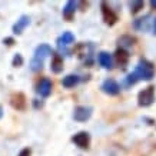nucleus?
Instances as JSON below:
<instances>
[{
    "mask_svg": "<svg viewBox=\"0 0 156 156\" xmlns=\"http://www.w3.org/2000/svg\"><path fill=\"white\" fill-rule=\"evenodd\" d=\"M100 7H102V16H103L105 23L109 24V26H113V24L118 22V14L115 13L113 10H112V7L108 6L105 2L100 5Z\"/></svg>",
    "mask_w": 156,
    "mask_h": 156,
    "instance_id": "nucleus-3",
    "label": "nucleus"
},
{
    "mask_svg": "<svg viewBox=\"0 0 156 156\" xmlns=\"http://www.w3.org/2000/svg\"><path fill=\"white\" fill-rule=\"evenodd\" d=\"M76 6H77V3L76 2H67L66 6H65V9H63V16L66 17L67 20L72 19V16L75 14V10H76Z\"/></svg>",
    "mask_w": 156,
    "mask_h": 156,
    "instance_id": "nucleus-17",
    "label": "nucleus"
},
{
    "mask_svg": "<svg viewBox=\"0 0 156 156\" xmlns=\"http://www.w3.org/2000/svg\"><path fill=\"white\" fill-rule=\"evenodd\" d=\"M50 70L53 73H60L63 70V57L60 55H53L52 63H50Z\"/></svg>",
    "mask_w": 156,
    "mask_h": 156,
    "instance_id": "nucleus-13",
    "label": "nucleus"
},
{
    "mask_svg": "<svg viewBox=\"0 0 156 156\" xmlns=\"http://www.w3.org/2000/svg\"><path fill=\"white\" fill-rule=\"evenodd\" d=\"M143 5H145V3H143V2H139V0H137V2H130V3H129V6H130V12H132L133 14L137 13L140 9H143Z\"/></svg>",
    "mask_w": 156,
    "mask_h": 156,
    "instance_id": "nucleus-19",
    "label": "nucleus"
},
{
    "mask_svg": "<svg viewBox=\"0 0 156 156\" xmlns=\"http://www.w3.org/2000/svg\"><path fill=\"white\" fill-rule=\"evenodd\" d=\"M135 42H136V39L132 37V36H129V34H123V36H120V37L118 39V43H119V46H120V49H125V50H126V48L133 46Z\"/></svg>",
    "mask_w": 156,
    "mask_h": 156,
    "instance_id": "nucleus-16",
    "label": "nucleus"
},
{
    "mask_svg": "<svg viewBox=\"0 0 156 156\" xmlns=\"http://www.w3.org/2000/svg\"><path fill=\"white\" fill-rule=\"evenodd\" d=\"M73 42H75V36H73L70 32H65L60 37L57 39V46L62 49V48H65V46H67V44H70V43H73Z\"/></svg>",
    "mask_w": 156,
    "mask_h": 156,
    "instance_id": "nucleus-14",
    "label": "nucleus"
},
{
    "mask_svg": "<svg viewBox=\"0 0 156 156\" xmlns=\"http://www.w3.org/2000/svg\"><path fill=\"white\" fill-rule=\"evenodd\" d=\"M36 92L42 98H48L52 93V82L49 79H46V77H43L42 80L37 83V86H36Z\"/></svg>",
    "mask_w": 156,
    "mask_h": 156,
    "instance_id": "nucleus-7",
    "label": "nucleus"
},
{
    "mask_svg": "<svg viewBox=\"0 0 156 156\" xmlns=\"http://www.w3.org/2000/svg\"><path fill=\"white\" fill-rule=\"evenodd\" d=\"M3 118V108H2V106H0V119Z\"/></svg>",
    "mask_w": 156,
    "mask_h": 156,
    "instance_id": "nucleus-27",
    "label": "nucleus"
},
{
    "mask_svg": "<svg viewBox=\"0 0 156 156\" xmlns=\"http://www.w3.org/2000/svg\"><path fill=\"white\" fill-rule=\"evenodd\" d=\"M72 140L80 147V149H87V147H89V143H90V136L87 132H79L72 137Z\"/></svg>",
    "mask_w": 156,
    "mask_h": 156,
    "instance_id": "nucleus-8",
    "label": "nucleus"
},
{
    "mask_svg": "<svg viewBox=\"0 0 156 156\" xmlns=\"http://www.w3.org/2000/svg\"><path fill=\"white\" fill-rule=\"evenodd\" d=\"M151 7L156 9V0H152V2H151Z\"/></svg>",
    "mask_w": 156,
    "mask_h": 156,
    "instance_id": "nucleus-25",
    "label": "nucleus"
},
{
    "mask_svg": "<svg viewBox=\"0 0 156 156\" xmlns=\"http://www.w3.org/2000/svg\"><path fill=\"white\" fill-rule=\"evenodd\" d=\"M79 80H80V79H79L77 75H67L66 77H63V82H62V83H63L65 87H75V86L79 83Z\"/></svg>",
    "mask_w": 156,
    "mask_h": 156,
    "instance_id": "nucleus-18",
    "label": "nucleus"
},
{
    "mask_svg": "<svg viewBox=\"0 0 156 156\" xmlns=\"http://www.w3.org/2000/svg\"><path fill=\"white\" fill-rule=\"evenodd\" d=\"M42 67H43V62L42 60H37V59H32V62H30V69L33 72H39V70H42Z\"/></svg>",
    "mask_w": 156,
    "mask_h": 156,
    "instance_id": "nucleus-20",
    "label": "nucleus"
},
{
    "mask_svg": "<svg viewBox=\"0 0 156 156\" xmlns=\"http://www.w3.org/2000/svg\"><path fill=\"white\" fill-rule=\"evenodd\" d=\"M98 60H99L102 67H105V69H112V56H110L108 52H100L99 56H98Z\"/></svg>",
    "mask_w": 156,
    "mask_h": 156,
    "instance_id": "nucleus-15",
    "label": "nucleus"
},
{
    "mask_svg": "<svg viewBox=\"0 0 156 156\" xmlns=\"http://www.w3.org/2000/svg\"><path fill=\"white\" fill-rule=\"evenodd\" d=\"M153 33L156 34V19L153 20Z\"/></svg>",
    "mask_w": 156,
    "mask_h": 156,
    "instance_id": "nucleus-26",
    "label": "nucleus"
},
{
    "mask_svg": "<svg viewBox=\"0 0 156 156\" xmlns=\"http://www.w3.org/2000/svg\"><path fill=\"white\" fill-rule=\"evenodd\" d=\"M29 23H30V17L29 16H22L16 23H14L13 26V33L14 34H20L22 32H23L24 29L29 26Z\"/></svg>",
    "mask_w": 156,
    "mask_h": 156,
    "instance_id": "nucleus-11",
    "label": "nucleus"
},
{
    "mask_svg": "<svg viewBox=\"0 0 156 156\" xmlns=\"http://www.w3.org/2000/svg\"><path fill=\"white\" fill-rule=\"evenodd\" d=\"M151 26H152V17L149 14L143 16V17H139V19L133 22V27L139 30V32H147L151 29Z\"/></svg>",
    "mask_w": 156,
    "mask_h": 156,
    "instance_id": "nucleus-6",
    "label": "nucleus"
},
{
    "mask_svg": "<svg viewBox=\"0 0 156 156\" xmlns=\"http://www.w3.org/2000/svg\"><path fill=\"white\" fill-rule=\"evenodd\" d=\"M92 116V109L87 106H77L73 112V119L77 122H86Z\"/></svg>",
    "mask_w": 156,
    "mask_h": 156,
    "instance_id": "nucleus-4",
    "label": "nucleus"
},
{
    "mask_svg": "<svg viewBox=\"0 0 156 156\" xmlns=\"http://www.w3.org/2000/svg\"><path fill=\"white\" fill-rule=\"evenodd\" d=\"M32 155V151H30V147H24L23 151H20V153L17 156H30Z\"/></svg>",
    "mask_w": 156,
    "mask_h": 156,
    "instance_id": "nucleus-23",
    "label": "nucleus"
},
{
    "mask_svg": "<svg viewBox=\"0 0 156 156\" xmlns=\"http://www.w3.org/2000/svg\"><path fill=\"white\" fill-rule=\"evenodd\" d=\"M10 105H12L16 110H24V109H26V105H27L26 96H24L23 93H20V92L13 93L12 98H10Z\"/></svg>",
    "mask_w": 156,
    "mask_h": 156,
    "instance_id": "nucleus-5",
    "label": "nucleus"
},
{
    "mask_svg": "<svg viewBox=\"0 0 156 156\" xmlns=\"http://www.w3.org/2000/svg\"><path fill=\"white\" fill-rule=\"evenodd\" d=\"M115 59H116V63H118L119 66L125 67L128 65L129 62V53L125 50V49H120L119 48L116 52H115Z\"/></svg>",
    "mask_w": 156,
    "mask_h": 156,
    "instance_id": "nucleus-12",
    "label": "nucleus"
},
{
    "mask_svg": "<svg viewBox=\"0 0 156 156\" xmlns=\"http://www.w3.org/2000/svg\"><path fill=\"white\" fill-rule=\"evenodd\" d=\"M50 55H53V50L50 46H48V44H40V46H37L36 48V50H34V59H37V60H44L48 56H50Z\"/></svg>",
    "mask_w": 156,
    "mask_h": 156,
    "instance_id": "nucleus-10",
    "label": "nucleus"
},
{
    "mask_svg": "<svg viewBox=\"0 0 156 156\" xmlns=\"http://www.w3.org/2000/svg\"><path fill=\"white\" fill-rule=\"evenodd\" d=\"M137 100H139V106H142V108L151 106L153 103V100H155V87L149 86L146 89H143L137 96Z\"/></svg>",
    "mask_w": 156,
    "mask_h": 156,
    "instance_id": "nucleus-2",
    "label": "nucleus"
},
{
    "mask_svg": "<svg viewBox=\"0 0 156 156\" xmlns=\"http://www.w3.org/2000/svg\"><path fill=\"white\" fill-rule=\"evenodd\" d=\"M137 80H139V79H137V76L135 75V72H133V73H130V75L126 76V79H125V85H126V86H132V85H135Z\"/></svg>",
    "mask_w": 156,
    "mask_h": 156,
    "instance_id": "nucleus-21",
    "label": "nucleus"
},
{
    "mask_svg": "<svg viewBox=\"0 0 156 156\" xmlns=\"http://www.w3.org/2000/svg\"><path fill=\"white\" fill-rule=\"evenodd\" d=\"M3 43H5V44H7V46H12V44L14 43V39L13 37H6L5 40H3Z\"/></svg>",
    "mask_w": 156,
    "mask_h": 156,
    "instance_id": "nucleus-24",
    "label": "nucleus"
},
{
    "mask_svg": "<svg viewBox=\"0 0 156 156\" xmlns=\"http://www.w3.org/2000/svg\"><path fill=\"white\" fill-rule=\"evenodd\" d=\"M135 75L137 76V79H139V80H151L152 77H153V75H155L153 65H152L151 62L142 59V60L137 63L136 70H135Z\"/></svg>",
    "mask_w": 156,
    "mask_h": 156,
    "instance_id": "nucleus-1",
    "label": "nucleus"
},
{
    "mask_svg": "<svg viewBox=\"0 0 156 156\" xmlns=\"http://www.w3.org/2000/svg\"><path fill=\"white\" fill-rule=\"evenodd\" d=\"M102 90H103L106 95H110V96H115L118 95L119 92H120V87H119L118 82L113 80V79H108V80L103 82V85H102Z\"/></svg>",
    "mask_w": 156,
    "mask_h": 156,
    "instance_id": "nucleus-9",
    "label": "nucleus"
},
{
    "mask_svg": "<svg viewBox=\"0 0 156 156\" xmlns=\"http://www.w3.org/2000/svg\"><path fill=\"white\" fill-rule=\"evenodd\" d=\"M12 65H13L14 67H19V66H22V65H23V57H22V55H20V53L14 55L13 62H12Z\"/></svg>",
    "mask_w": 156,
    "mask_h": 156,
    "instance_id": "nucleus-22",
    "label": "nucleus"
}]
</instances>
